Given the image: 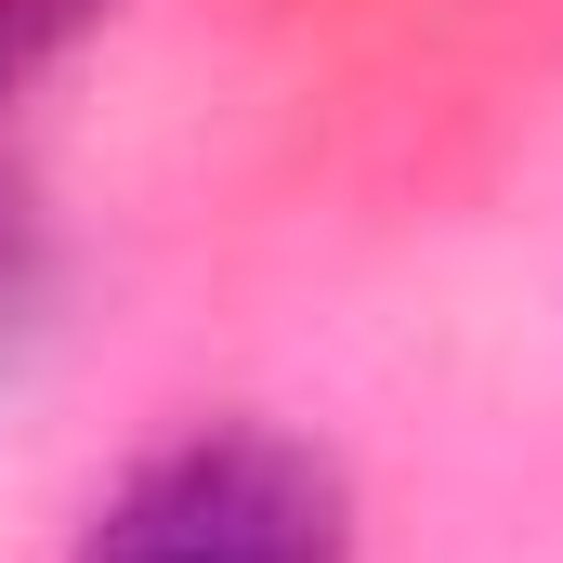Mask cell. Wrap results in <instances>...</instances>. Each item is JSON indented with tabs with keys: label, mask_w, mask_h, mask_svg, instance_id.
I'll return each instance as SVG.
<instances>
[{
	"label": "cell",
	"mask_w": 563,
	"mask_h": 563,
	"mask_svg": "<svg viewBox=\"0 0 563 563\" xmlns=\"http://www.w3.org/2000/svg\"><path fill=\"white\" fill-rule=\"evenodd\" d=\"M92 13H106V0H0V92H13V79H26L40 53H66V40H79Z\"/></svg>",
	"instance_id": "2"
},
{
	"label": "cell",
	"mask_w": 563,
	"mask_h": 563,
	"mask_svg": "<svg viewBox=\"0 0 563 563\" xmlns=\"http://www.w3.org/2000/svg\"><path fill=\"white\" fill-rule=\"evenodd\" d=\"M79 563H354V498L314 445L263 420L184 432L92 511Z\"/></svg>",
	"instance_id": "1"
}]
</instances>
